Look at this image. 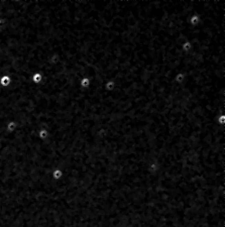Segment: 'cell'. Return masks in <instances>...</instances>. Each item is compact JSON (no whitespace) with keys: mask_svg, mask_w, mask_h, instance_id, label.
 I'll return each mask as SVG.
<instances>
[{"mask_svg":"<svg viewBox=\"0 0 225 227\" xmlns=\"http://www.w3.org/2000/svg\"><path fill=\"white\" fill-rule=\"evenodd\" d=\"M11 77L8 75H3L0 77V86L3 87V88H7L10 86L11 84Z\"/></svg>","mask_w":225,"mask_h":227,"instance_id":"cell-1","label":"cell"},{"mask_svg":"<svg viewBox=\"0 0 225 227\" xmlns=\"http://www.w3.org/2000/svg\"><path fill=\"white\" fill-rule=\"evenodd\" d=\"M31 81L34 84H41L42 81H44V76H42V73H39V72H36L34 75L31 76Z\"/></svg>","mask_w":225,"mask_h":227,"instance_id":"cell-2","label":"cell"},{"mask_svg":"<svg viewBox=\"0 0 225 227\" xmlns=\"http://www.w3.org/2000/svg\"><path fill=\"white\" fill-rule=\"evenodd\" d=\"M104 88L107 92H112L113 90H115V88H116V82H115L114 80H108V81H106V83H105Z\"/></svg>","mask_w":225,"mask_h":227,"instance_id":"cell-3","label":"cell"},{"mask_svg":"<svg viewBox=\"0 0 225 227\" xmlns=\"http://www.w3.org/2000/svg\"><path fill=\"white\" fill-rule=\"evenodd\" d=\"M181 49L184 52H189L192 51V49H193V42H192L191 41H184L181 45Z\"/></svg>","mask_w":225,"mask_h":227,"instance_id":"cell-4","label":"cell"},{"mask_svg":"<svg viewBox=\"0 0 225 227\" xmlns=\"http://www.w3.org/2000/svg\"><path fill=\"white\" fill-rule=\"evenodd\" d=\"M79 84H80V87L83 88V89H87L89 88V86H90L91 84V80L89 77H83L81 78L80 82H79Z\"/></svg>","mask_w":225,"mask_h":227,"instance_id":"cell-5","label":"cell"},{"mask_svg":"<svg viewBox=\"0 0 225 227\" xmlns=\"http://www.w3.org/2000/svg\"><path fill=\"white\" fill-rule=\"evenodd\" d=\"M16 127H17V122L14 120H11L7 122V127L6 128H7V131H9V132H13L16 129Z\"/></svg>","mask_w":225,"mask_h":227,"instance_id":"cell-6","label":"cell"},{"mask_svg":"<svg viewBox=\"0 0 225 227\" xmlns=\"http://www.w3.org/2000/svg\"><path fill=\"white\" fill-rule=\"evenodd\" d=\"M38 135L42 139H45L49 135V131L47 129H41L38 132Z\"/></svg>","mask_w":225,"mask_h":227,"instance_id":"cell-7","label":"cell"},{"mask_svg":"<svg viewBox=\"0 0 225 227\" xmlns=\"http://www.w3.org/2000/svg\"><path fill=\"white\" fill-rule=\"evenodd\" d=\"M62 175H63V173H62L61 170H55L54 173H53V176H54V178H55L56 180H60V179H61Z\"/></svg>","mask_w":225,"mask_h":227,"instance_id":"cell-8","label":"cell"}]
</instances>
